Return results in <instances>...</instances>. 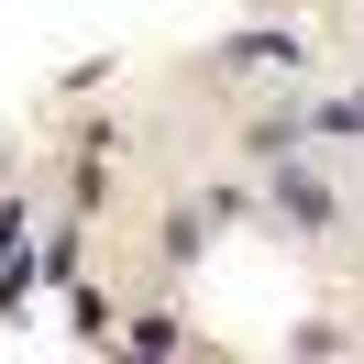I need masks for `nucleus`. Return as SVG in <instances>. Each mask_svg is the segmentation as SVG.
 <instances>
[{
  "label": "nucleus",
  "instance_id": "obj_1",
  "mask_svg": "<svg viewBox=\"0 0 364 364\" xmlns=\"http://www.w3.org/2000/svg\"><path fill=\"white\" fill-rule=\"evenodd\" d=\"M276 210H287L298 232H320V221H331V188H320V177H309L298 155H276Z\"/></svg>",
  "mask_w": 364,
  "mask_h": 364
},
{
  "label": "nucleus",
  "instance_id": "obj_2",
  "mask_svg": "<svg viewBox=\"0 0 364 364\" xmlns=\"http://www.w3.org/2000/svg\"><path fill=\"white\" fill-rule=\"evenodd\" d=\"M232 67H298V33H243V45H232Z\"/></svg>",
  "mask_w": 364,
  "mask_h": 364
},
{
  "label": "nucleus",
  "instance_id": "obj_3",
  "mask_svg": "<svg viewBox=\"0 0 364 364\" xmlns=\"http://www.w3.org/2000/svg\"><path fill=\"white\" fill-rule=\"evenodd\" d=\"M320 133H364V100H320Z\"/></svg>",
  "mask_w": 364,
  "mask_h": 364
},
{
  "label": "nucleus",
  "instance_id": "obj_4",
  "mask_svg": "<svg viewBox=\"0 0 364 364\" xmlns=\"http://www.w3.org/2000/svg\"><path fill=\"white\" fill-rule=\"evenodd\" d=\"M11 221H23V210H11V199H0V243H11Z\"/></svg>",
  "mask_w": 364,
  "mask_h": 364
}]
</instances>
